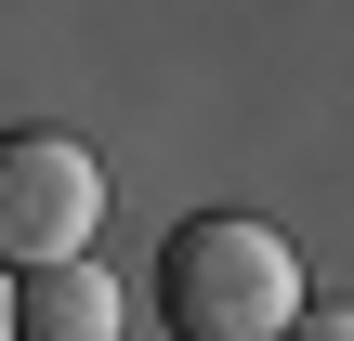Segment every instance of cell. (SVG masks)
<instances>
[{"label": "cell", "mask_w": 354, "mask_h": 341, "mask_svg": "<svg viewBox=\"0 0 354 341\" xmlns=\"http://www.w3.org/2000/svg\"><path fill=\"white\" fill-rule=\"evenodd\" d=\"M276 341H342V315H328V302H302V315H289Z\"/></svg>", "instance_id": "cell-4"}, {"label": "cell", "mask_w": 354, "mask_h": 341, "mask_svg": "<svg viewBox=\"0 0 354 341\" xmlns=\"http://www.w3.org/2000/svg\"><path fill=\"white\" fill-rule=\"evenodd\" d=\"M13 341H118V289L92 263H39L13 276Z\"/></svg>", "instance_id": "cell-3"}, {"label": "cell", "mask_w": 354, "mask_h": 341, "mask_svg": "<svg viewBox=\"0 0 354 341\" xmlns=\"http://www.w3.org/2000/svg\"><path fill=\"white\" fill-rule=\"evenodd\" d=\"M0 341H13V276H0Z\"/></svg>", "instance_id": "cell-5"}, {"label": "cell", "mask_w": 354, "mask_h": 341, "mask_svg": "<svg viewBox=\"0 0 354 341\" xmlns=\"http://www.w3.org/2000/svg\"><path fill=\"white\" fill-rule=\"evenodd\" d=\"M158 315H171V341H276L302 315V263H289L276 223L197 210V223L158 237Z\"/></svg>", "instance_id": "cell-1"}, {"label": "cell", "mask_w": 354, "mask_h": 341, "mask_svg": "<svg viewBox=\"0 0 354 341\" xmlns=\"http://www.w3.org/2000/svg\"><path fill=\"white\" fill-rule=\"evenodd\" d=\"M92 223H105V171L66 131H0V276L92 263Z\"/></svg>", "instance_id": "cell-2"}]
</instances>
